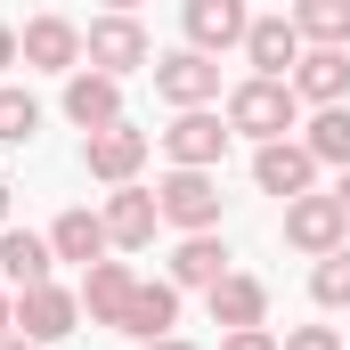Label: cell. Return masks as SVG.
I'll use <instances>...</instances> for the list:
<instances>
[{
    "instance_id": "7",
    "label": "cell",
    "mask_w": 350,
    "mask_h": 350,
    "mask_svg": "<svg viewBox=\"0 0 350 350\" xmlns=\"http://www.w3.org/2000/svg\"><path fill=\"white\" fill-rule=\"evenodd\" d=\"M253 187L293 204V196H310V187H318V155H310L301 139H261V147H253Z\"/></svg>"
},
{
    "instance_id": "21",
    "label": "cell",
    "mask_w": 350,
    "mask_h": 350,
    "mask_svg": "<svg viewBox=\"0 0 350 350\" xmlns=\"http://www.w3.org/2000/svg\"><path fill=\"white\" fill-rule=\"evenodd\" d=\"M49 245H57V261H106L114 253V237H106V212H90V204H74V212H57V228H49Z\"/></svg>"
},
{
    "instance_id": "22",
    "label": "cell",
    "mask_w": 350,
    "mask_h": 350,
    "mask_svg": "<svg viewBox=\"0 0 350 350\" xmlns=\"http://www.w3.org/2000/svg\"><path fill=\"white\" fill-rule=\"evenodd\" d=\"M293 25L310 49H350V0H293Z\"/></svg>"
},
{
    "instance_id": "5",
    "label": "cell",
    "mask_w": 350,
    "mask_h": 350,
    "mask_svg": "<svg viewBox=\"0 0 350 350\" xmlns=\"http://www.w3.org/2000/svg\"><path fill=\"white\" fill-rule=\"evenodd\" d=\"M228 139H237V131H228L212 106H179L172 131H163V155H172V163H187V172H220Z\"/></svg>"
},
{
    "instance_id": "9",
    "label": "cell",
    "mask_w": 350,
    "mask_h": 350,
    "mask_svg": "<svg viewBox=\"0 0 350 350\" xmlns=\"http://www.w3.org/2000/svg\"><path fill=\"white\" fill-rule=\"evenodd\" d=\"M74 326H82V293H66L57 277L16 293V334H33V342H66Z\"/></svg>"
},
{
    "instance_id": "18",
    "label": "cell",
    "mask_w": 350,
    "mask_h": 350,
    "mask_svg": "<svg viewBox=\"0 0 350 350\" xmlns=\"http://www.w3.org/2000/svg\"><path fill=\"white\" fill-rule=\"evenodd\" d=\"M172 326H179V285L172 277H155V285L139 277V293H131V310H122V334H131V342H163Z\"/></svg>"
},
{
    "instance_id": "8",
    "label": "cell",
    "mask_w": 350,
    "mask_h": 350,
    "mask_svg": "<svg viewBox=\"0 0 350 350\" xmlns=\"http://www.w3.org/2000/svg\"><path fill=\"white\" fill-rule=\"evenodd\" d=\"M342 237H350L342 196H318V187H310V196L285 204V245H293V253H334Z\"/></svg>"
},
{
    "instance_id": "17",
    "label": "cell",
    "mask_w": 350,
    "mask_h": 350,
    "mask_svg": "<svg viewBox=\"0 0 350 350\" xmlns=\"http://www.w3.org/2000/svg\"><path fill=\"white\" fill-rule=\"evenodd\" d=\"M204 301H212V326H228V334H237V326H269V285L245 277V269H228Z\"/></svg>"
},
{
    "instance_id": "6",
    "label": "cell",
    "mask_w": 350,
    "mask_h": 350,
    "mask_svg": "<svg viewBox=\"0 0 350 350\" xmlns=\"http://www.w3.org/2000/svg\"><path fill=\"white\" fill-rule=\"evenodd\" d=\"M155 98H163V106H212V98H220V57H212V49H172V57H155Z\"/></svg>"
},
{
    "instance_id": "33",
    "label": "cell",
    "mask_w": 350,
    "mask_h": 350,
    "mask_svg": "<svg viewBox=\"0 0 350 350\" xmlns=\"http://www.w3.org/2000/svg\"><path fill=\"white\" fill-rule=\"evenodd\" d=\"M0 220H8V179H0Z\"/></svg>"
},
{
    "instance_id": "30",
    "label": "cell",
    "mask_w": 350,
    "mask_h": 350,
    "mask_svg": "<svg viewBox=\"0 0 350 350\" xmlns=\"http://www.w3.org/2000/svg\"><path fill=\"white\" fill-rule=\"evenodd\" d=\"M0 350H41V342H33V334H0Z\"/></svg>"
},
{
    "instance_id": "27",
    "label": "cell",
    "mask_w": 350,
    "mask_h": 350,
    "mask_svg": "<svg viewBox=\"0 0 350 350\" xmlns=\"http://www.w3.org/2000/svg\"><path fill=\"white\" fill-rule=\"evenodd\" d=\"M220 350H285L269 326H237V334H220Z\"/></svg>"
},
{
    "instance_id": "2",
    "label": "cell",
    "mask_w": 350,
    "mask_h": 350,
    "mask_svg": "<svg viewBox=\"0 0 350 350\" xmlns=\"http://www.w3.org/2000/svg\"><path fill=\"white\" fill-rule=\"evenodd\" d=\"M155 204H163V228H179V237L220 228V179H212V172H187V163H172V172L155 179Z\"/></svg>"
},
{
    "instance_id": "34",
    "label": "cell",
    "mask_w": 350,
    "mask_h": 350,
    "mask_svg": "<svg viewBox=\"0 0 350 350\" xmlns=\"http://www.w3.org/2000/svg\"><path fill=\"white\" fill-rule=\"evenodd\" d=\"M106 8H139V0H106Z\"/></svg>"
},
{
    "instance_id": "28",
    "label": "cell",
    "mask_w": 350,
    "mask_h": 350,
    "mask_svg": "<svg viewBox=\"0 0 350 350\" xmlns=\"http://www.w3.org/2000/svg\"><path fill=\"white\" fill-rule=\"evenodd\" d=\"M8 66H16V33L0 25V74H8Z\"/></svg>"
},
{
    "instance_id": "26",
    "label": "cell",
    "mask_w": 350,
    "mask_h": 350,
    "mask_svg": "<svg viewBox=\"0 0 350 350\" xmlns=\"http://www.w3.org/2000/svg\"><path fill=\"white\" fill-rule=\"evenodd\" d=\"M285 350H342V334H334V326H293Z\"/></svg>"
},
{
    "instance_id": "12",
    "label": "cell",
    "mask_w": 350,
    "mask_h": 350,
    "mask_svg": "<svg viewBox=\"0 0 350 350\" xmlns=\"http://www.w3.org/2000/svg\"><path fill=\"white\" fill-rule=\"evenodd\" d=\"M301 25L293 16H253V33H245V66L269 74V82H293V66H301Z\"/></svg>"
},
{
    "instance_id": "24",
    "label": "cell",
    "mask_w": 350,
    "mask_h": 350,
    "mask_svg": "<svg viewBox=\"0 0 350 350\" xmlns=\"http://www.w3.org/2000/svg\"><path fill=\"white\" fill-rule=\"evenodd\" d=\"M310 301H318V310H350V245L318 253V269H310Z\"/></svg>"
},
{
    "instance_id": "10",
    "label": "cell",
    "mask_w": 350,
    "mask_h": 350,
    "mask_svg": "<svg viewBox=\"0 0 350 350\" xmlns=\"http://www.w3.org/2000/svg\"><path fill=\"white\" fill-rule=\"evenodd\" d=\"M179 25H187V49H245L253 33V8L245 0H179Z\"/></svg>"
},
{
    "instance_id": "16",
    "label": "cell",
    "mask_w": 350,
    "mask_h": 350,
    "mask_svg": "<svg viewBox=\"0 0 350 350\" xmlns=\"http://www.w3.org/2000/svg\"><path fill=\"white\" fill-rule=\"evenodd\" d=\"M293 98H301V106H342L350 98V49H301Z\"/></svg>"
},
{
    "instance_id": "32",
    "label": "cell",
    "mask_w": 350,
    "mask_h": 350,
    "mask_svg": "<svg viewBox=\"0 0 350 350\" xmlns=\"http://www.w3.org/2000/svg\"><path fill=\"white\" fill-rule=\"evenodd\" d=\"M334 196H342V212H350V172H342V187H334Z\"/></svg>"
},
{
    "instance_id": "23",
    "label": "cell",
    "mask_w": 350,
    "mask_h": 350,
    "mask_svg": "<svg viewBox=\"0 0 350 350\" xmlns=\"http://www.w3.org/2000/svg\"><path fill=\"white\" fill-rule=\"evenodd\" d=\"M301 147H310L318 163H342V172H350V98H342V106H318V122L301 131Z\"/></svg>"
},
{
    "instance_id": "3",
    "label": "cell",
    "mask_w": 350,
    "mask_h": 350,
    "mask_svg": "<svg viewBox=\"0 0 350 350\" xmlns=\"http://www.w3.org/2000/svg\"><path fill=\"white\" fill-rule=\"evenodd\" d=\"M82 57L98 66V74H114V82H122V74H139V66L155 57V41H147V25H139L131 8H106V16L82 33Z\"/></svg>"
},
{
    "instance_id": "15",
    "label": "cell",
    "mask_w": 350,
    "mask_h": 350,
    "mask_svg": "<svg viewBox=\"0 0 350 350\" xmlns=\"http://www.w3.org/2000/svg\"><path fill=\"white\" fill-rule=\"evenodd\" d=\"M131 293H139L131 261H90V269H82V318H90V326H122Z\"/></svg>"
},
{
    "instance_id": "31",
    "label": "cell",
    "mask_w": 350,
    "mask_h": 350,
    "mask_svg": "<svg viewBox=\"0 0 350 350\" xmlns=\"http://www.w3.org/2000/svg\"><path fill=\"white\" fill-rule=\"evenodd\" d=\"M139 350H196V342H179V334H163V342H139Z\"/></svg>"
},
{
    "instance_id": "19",
    "label": "cell",
    "mask_w": 350,
    "mask_h": 350,
    "mask_svg": "<svg viewBox=\"0 0 350 350\" xmlns=\"http://www.w3.org/2000/svg\"><path fill=\"white\" fill-rule=\"evenodd\" d=\"M220 277H228V245H220L212 228L179 237V253H172V285H179V293H212Z\"/></svg>"
},
{
    "instance_id": "4",
    "label": "cell",
    "mask_w": 350,
    "mask_h": 350,
    "mask_svg": "<svg viewBox=\"0 0 350 350\" xmlns=\"http://www.w3.org/2000/svg\"><path fill=\"white\" fill-rule=\"evenodd\" d=\"M147 131L139 122H106V131H82V172L90 179H106V187H131L139 179V163H147Z\"/></svg>"
},
{
    "instance_id": "11",
    "label": "cell",
    "mask_w": 350,
    "mask_h": 350,
    "mask_svg": "<svg viewBox=\"0 0 350 350\" xmlns=\"http://www.w3.org/2000/svg\"><path fill=\"white\" fill-rule=\"evenodd\" d=\"M16 57H25L33 74H74V66H82V25H74V16H33V25L16 33Z\"/></svg>"
},
{
    "instance_id": "20",
    "label": "cell",
    "mask_w": 350,
    "mask_h": 350,
    "mask_svg": "<svg viewBox=\"0 0 350 350\" xmlns=\"http://www.w3.org/2000/svg\"><path fill=\"white\" fill-rule=\"evenodd\" d=\"M49 269H57V245L49 237H33V228H0V277L25 293V285H49Z\"/></svg>"
},
{
    "instance_id": "29",
    "label": "cell",
    "mask_w": 350,
    "mask_h": 350,
    "mask_svg": "<svg viewBox=\"0 0 350 350\" xmlns=\"http://www.w3.org/2000/svg\"><path fill=\"white\" fill-rule=\"evenodd\" d=\"M0 334H16V293H0Z\"/></svg>"
},
{
    "instance_id": "1",
    "label": "cell",
    "mask_w": 350,
    "mask_h": 350,
    "mask_svg": "<svg viewBox=\"0 0 350 350\" xmlns=\"http://www.w3.org/2000/svg\"><path fill=\"white\" fill-rule=\"evenodd\" d=\"M301 122V98H293V82H269V74H245V82L228 90V131L237 139H285Z\"/></svg>"
},
{
    "instance_id": "14",
    "label": "cell",
    "mask_w": 350,
    "mask_h": 350,
    "mask_svg": "<svg viewBox=\"0 0 350 350\" xmlns=\"http://www.w3.org/2000/svg\"><path fill=\"white\" fill-rule=\"evenodd\" d=\"M66 122H82V131L122 122V82L98 74V66H74V74H66Z\"/></svg>"
},
{
    "instance_id": "13",
    "label": "cell",
    "mask_w": 350,
    "mask_h": 350,
    "mask_svg": "<svg viewBox=\"0 0 350 350\" xmlns=\"http://www.w3.org/2000/svg\"><path fill=\"white\" fill-rule=\"evenodd\" d=\"M155 228H163V204H155V187H114L106 196V237H114V253H139V245H155Z\"/></svg>"
},
{
    "instance_id": "25",
    "label": "cell",
    "mask_w": 350,
    "mask_h": 350,
    "mask_svg": "<svg viewBox=\"0 0 350 350\" xmlns=\"http://www.w3.org/2000/svg\"><path fill=\"white\" fill-rule=\"evenodd\" d=\"M41 131V98L33 90H0V147H25Z\"/></svg>"
}]
</instances>
